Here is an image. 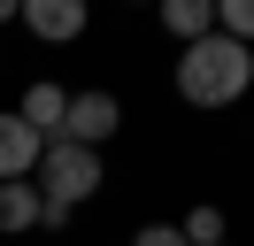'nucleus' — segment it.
Wrapping results in <instances>:
<instances>
[{"mask_svg": "<svg viewBox=\"0 0 254 246\" xmlns=\"http://www.w3.org/2000/svg\"><path fill=\"white\" fill-rule=\"evenodd\" d=\"M247 85H254V46L223 39V31H208L177 54V100L185 108H231L247 100Z\"/></svg>", "mask_w": 254, "mask_h": 246, "instance_id": "obj_1", "label": "nucleus"}, {"mask_svg": "<svg viewBox=\"0 0 254 246\" xmlns=\"http://www.w3.org/2000/svg\"><path fill=\"white\" fill-rule=\"evenodd\" d=\"M31 184H39L47 200H62V208H85V200L100 192V154H85V146H69V138H54V146L39 154Z\"/></svg>", "mask_w": 254, "mask_h": 246, "instance_id": "obj_2", "label": "nucleus"}, {"mask_svg": "<svg viewBox=\"0 0 254 246\" xmlns=\"http://www.w3.org/2000/svg\"><path fill=\"white\" fill-rule=\"evenodd\" d=\"M116 123H124V108H116V92H69V116H62V138L85 154H100L116 138Z\"/></svg>", "mask_w": 254, "mask_h": 246, "instance_id": "obj_3", "label": "nucleus"}, {"mask_svg": "<svg viewBox=\"0 0 254 246\" xmlns=\"http://www.w3.org/2000/svg\"><path fill=\"white\" fill-rule=\"evenodd\" d=\"M31 39H47V46H69V39H85V0H23V15H16Z\"/></svg>", "mask_w": 254, "mask_h": 246, "instance_id": "obj_4", "label": "nucleus"}, {"mask_svg": "<svg viewBox=\"0 0 254 246\" xmlns=\"http://www.w3.org/2000/svg\"><path fill=\"white\" fill-rule=\"evenodd\" d=\"M39 154H47V138L8 108V116H0V184H23V177L39 169Z\"/></svg>", "mask_w": 254, "mask_h": 246, "instance_id": "obj_5", "label": "nucleus"}, {"mask_svg": "<svg viewBox=\"0 0 254 246\" xmlns=\"http://www.w3.org/2000/svg\"><path fill=\"white\" fill-rule=\"evenodd\" d=\"M16 116H23V123H31V131H39V138H47V146H54V138H62V116H69V92L39 77V85H31V92H23V100H16Z\"/></svg>", "mask_w": 254, "mask_h": 246, "instance_id": "obj_6", "label": "nucleus"}, {"mask_svg": "<svg viewBox=\"0 0 254 246\" xmlns=\"http://www.w3.org/2000/svg\"><path fill=\"white\" fill-rule=\"evenodd\" d=\"M162 31H170L177 46L208 39V31H216V0H162Z\"/></svg>", "mask_w": 254, "mask_h": 246, "instance_id": "obj_7", "label": "nucleus"}, {"mask_svg": "<svg viewBox=\"0 0 254 246\" xmlns=\"http://www.w3.org/2000/svg\"><path fill=\"white\" fill-rule=\"evenodd\" d=\"M39 208H47V192H39L31 177L0 184V231H39Z\"/></svg>", "mask_w": 254, "mask_h": 246, "instance_id": "obj_8", "label": "nucleus"}, {"mask_svg": "<svg viewBox=\"0 0 254 246\" xmlns=\"http://www.w3.org/2000/svg\"><path fill=\"white\" fill-rule=\"evenodd\" d=\"M177 231H185V246H223V239H231V223H223V208H192V215H185Z\"/></svg>", "mask_w": 254, "mask_h": 246, "instance_id": "obj_9", "label": "nucleus"}, {"mask_svg": "<svg viewBox=\"0 0 254 246\" xmlns=\"http://www.w3.org/2000/svg\"><path fill=\"white\" fill-rule=\"evenodd\" d=\"M216 31L239 46H254V0H216Z\"/></svg>", "mask_w": 254, "mask_h": 246, "instance_id": "obj_10", "label": "nucleus"}, {"mask_svg": "<svg viewBox=\"0 0 254 246\" xmlns=\"http://www.w3.org/2000/svg\"><path fill=\"white\" fill-rule=\"evenodd\" d=\"M131 246H185V231H177V223H139Z\"/></svg>", "mask_w": 254, "mask_h": 246, "instance_id": "obj_11", "label": "nucleus"}, {"mask_svg": "<svg viewBox=\"0 0 254 246\" xmlns=\"http://www.w3.org/2000/svg\"><path fill=\"white\" fill-rule=\"evenodd\" d=\"M69 215H77V208H62V200H47V208H39V231H69Z\"/></svg>", "mask_w": 254, "mask_h": 246, "instance_id": "obj_12", "label": "nucleus"}, {"mask_svg": "<svg viewBox=\"0 0 254 246\" xmlns=\"http://www.w3.org/2000/svg\"><path fill=\"white\" fill-rule=\"evenodd\" d=\"M16 15H23V0H0V23H16Z\"/></svg>", "mask_w": 254, "mask_h": 246, "instance_id": "obj_13", "label": "nucleus"}, {"mask_svg": "<svg viewBox=\"0 0 254 246\" xmlns=\"http://www.w3.org/2000/svg\"><path fill=\"white\" fill-rule=\"evenodd\" d=\"M223 246H231V239H223Z\"/></svg>", "mask_w": 254, "mask_h": 246, "instance_id": "obj_14", "label": "nucleus"}]
</instances>
